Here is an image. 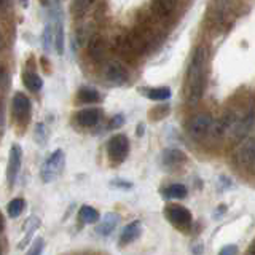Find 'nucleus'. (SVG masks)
I'll use <instances>...</instances> for the list:
<instances>
[{
    "label": "nucleus",
    "mask_w": 255,
    "mask_h": 255,
    "mask_svg": "<svg viewBox=\"0 0 255 255\" xmlns=\"http://www.w3.org/2000/svg\"><path fill=\"white\" fill-rule=\"evenodd\" d=\"M34 137H35V142L38 143V145H45V142L48 139V131H46V126L43 123H38L35 126V134H34Z\"/></svg>",
    "instance_id": "cd10ccee"
},
{
    "label": "nucleus",
    "mask_w": 255,
    "mask_h": 255,
    "mask_svg": "<svg viewBox=\"0 0 255 255\" xmlns=\"http://www.w3.org/2000/svg\"><path fill=\"white\" fill-rule=\"evenodd\" d=\"M225 212H227V206H225V204H220V206L217 207V209L214 211V219L222 217V215L225 214Z\"/></svg>",
    "instance_id": "72a5a7b5"
},
{
    "label": "nucleus",
    "mask_w": 255,
    "mask_h": 255,
    "mask_svg": "<svg viewBox=\"0 0 255 255\" xmlns=\"http://www.w3.org/2000/svg\"><path fill=\"white\" fill-rule=\"evenodd\" d=\"M40 3H42L43 6H48V5H50L51 2H50V0H40Z\"/></svg>",
    "instance_id": "ea45409f"
},
{
    "label": "nucleus",
    "mask_w": 255,
    "mask_h": 255,
    "mask_svg": "<svg viewBox=\"0 0 255 255\" xmlns=\"http://www.w3.org/2000/svg\"><path fill=\"white\" fill-rule=\"evenodd\" d=\"M94 3H96V0H74V3L70 6V11L75 18H83L85 14L91 11Z\"/></svg>",
    "instance_id": "aec40b11"
},
{
    "label": "nucleus",
    "mask_w": 255,
    "mask_h": 255,
    "mask_svg": "<svg viewBox=\"0 0 255 255\" xmlns=\"http://www.w3.org/2000/svg\"><path fill=\"white\" fill-rule=\"evenodd\" d=\"M8 86H10V74L3 66H0V91H6Z\"/></svg>",
    "instance_id": "c756f323"
},
{
    "label": "nucleus",
    "mask_w": 255,
    "mask_h": 255,
    "mask_svg": "<svg viewBox=\"0 0 255 255\" xmlns=\"http://www.w3.org/2000/svg\"><path fill=\"white\" fill-rule=\"evenodd\" d=\"M247 255H254V246L249 247V252H247Z\"/></svg>",
    "instance_id": "37998d69"
},
{
    "label": "nucleus",
    "mask_w": 255,
    "mask_h": 255,
    "mask_svg": "<svg viewBox=\"0 0 255 255\" xmlns=\"http://www.w3.org/2000/svg\"><path fill=\"white\" fill-rule=\"evenodd\" d=\"M236 163L238 166L244 171H254V164H255V140L251 135L241 142V147H239L238 153H236Z\"/></svg>",
    "instance_id": "0eeeda50"
},
{
    "label": "nucleus",
    "mask_w": 255,
    "mask_h": 255,
    "mask_svg": "<svg viewBox=\"0 0 255 255\" xmlns=\"http://www.w3.org/2000/svg\"><path fill=\"white\" fill-rule=\"evenodd\" d=\"M53 26L51 24H46L45 26V30H43V35H42V45H43V50L46 53H50L53 50Z\"/></svg>",
    "instance_id": "a878e982"
},
{
    "label": "nucleus",
    "mask_w": 255,
    "mask_h": 255,
    "mask_svg": "<svg viewBox=\"0 0 255 255\" xmlns=\"http://www.w3.org/2000/svg\"><path fill=\"white\" fill-rule=\"evenodd\" d=\"M219 255H238V246L236 244H228L219 252Z\"/></svg>",
    "instance_id": "2f4dec72"
},
{
    "label": "nucleus",
    "mask_w": 255,
    "mask_h": 255,
    "mask_svg": "<svg viewBox=\"0 0 255 255\" xmlns=\"http://www.w3.org/2000/svg\"><path fill=\"white\" fill-rule=\"evenodd\" d=\"M24 207H26V203H24V199L22 198H14L6 206L8 215H10L11 219L19 217V215L22 214V211H24Z\"/></svg>",
    "instance_id": "393cba45"
},
{
    "label": "nucleus",
    "mask_w": 255,
    "mask_h": 255,
    "mask_svg": "<svg viewBox=\"0 0 255 255\" xmlns=\"http://www.w3.org/2000/svg\"><path fill=\"white\" fill-rule=\"evenodd\" d=\"M102 75L110 85H117V86L125 85L128 82V78H129L126 67L118 61H109L102 69Z\"/></svg>",
    "instance_id": "1a4fd4ad"
},
{
    "label": "nucleus",
    "mask_w": 255,
    "mask_h": 255,
    "mask_svg": "<svg viewBox=\"0 0 255 255\" xmlns=\"http://www.w3.org/2000/svg\"><path fill=\"white\" fill-rule=\"evenodd\" d=\"M8 6V0H0V10H5Z\"/></svg>",
    "instance_id": "4c0bfd02"
},
{
    "label": "nucleus",
    "mask_w": 255,
    "mask_h": 255,
    "mask_svg": "<svg viewBox=\"0 0 255 255\" xmlns=\"http://www.w3.org/2000/svg\"><path fill=\"white\" fill-rule=\"evenodd\" d=\"M206 62H207V48L199 45L195 48L187 69L185 80V101L188 106H196L203 99L206 88Z\"/></svg>",
    "instance_id": "f257e3e1"
},
{
    "label": "nucleus",
    "mask_w": 255,
    "mask_h": 255,
    "mask_svg": "<svg viewBox=\"0 0 255 255\" xmlns=\"http://www.w3.org/2000/svg\"><path fill=\"white\" fill-rule=\"evenodd\" d=\"M188 195V190L183 183H172V185L166 187L163 190V196L166 199H183L187 198Z\"/></svg>",
    "instance_id": "412c9836"
},
{
    "label": "nucleus",
    "mask_w": 255,
    "mask_h": 255,
    "mask_svg": "<svg viewBox=\"0 0 255 255\" xmlns=\"http://www.w3.org/2000/svg\"><path fill=\"white\" fill-rule=\"evenodd\" d=\"M0 254H2V249H0Z\"/></svg>",
    "instance_id": "c03bdc74"
},
{
    "label": "nucleus",
    "mask_w": 255,
    "mask_h": 255,
    "mask_svg": "<svg viewBox=\"0 0 255 255\" xmlns=\"http://www.w3.org/2000/svg\"><path fill=\"white\" fill-rule=\"evenodd\" d=\"M22 83L32 93H38L43 88L42 77H40L37 72H32V70H26L22 74Z\"/></svg>",
    "instance_id": "6ab92c4d"
},
{
    "label": "nucleus",
    "mask_w": 255,
    "mask_h": 255,
    "mask_svg": "<svg viewBox=\"0 0 255 255\" xmlns=\"http://www.w3.org/2000/svg\"><path fill=\"white\" fill-rule=\"evenodd\" d=\"M64 167H66V155H64V151L61 148H58L45 159L40 175H42L43 182L50 183L59 177L64 171Z\"/></svg>",
    "instance_id": "f03ea898"
},
{
    "label": "nucleus",
    "mask_w": 255,
    "mask_h": 255,
    "mask_svg": "<svg viewBox=\"0 0 255 255\" xmlns=\"http://www.w3.org/2000/svg\"><path fill=\"white\" fill-rule=\"evenodd\" d=\"M143 129H145V126H143L142 123H139V126H137V132H135V134H137V135H142V134H143Z\"/></svg>",
    "instance_id": "e433bc0d"
},
{
    "label": "nucleus",
    "mask_w": 255,
    "mask_h": 255,
    "mask_svg": "<svg viewBox=\"0 0 255 255\" xmlns=\"http://www.w3.org/2000/svg\"><path fill=\"white\" fill-rule=\"evenodd\" d=\"M43 249H45V241L42 238H37L34 244L30 246V249L27 251L26 255H42L43 254Z\"/></svg>",
    "instance_id": "c85d7f7f"
},
{
    "label": "nucleus",
    "mask_w": 255,
    "mask_h": 255,
    "mask_svg": "<svg viewBox=\"0 0 255 255\" xmlns=\"http://www.w3.org/2000/svg\"><path fill=\"white\" fill-rule=\"evenodd\" d=\"M78 217L80 220H82L83 223H86V225H90V223H98L99 219H101V214L98 209H94L93 206H82L80 207V211H78Z\"/></svg>",
    "instance_id": "4be33fe9"
},
{
    "label": "nucleus",
    "mask_w": 255,
    "mask_h": 255,
    "mask_svg": "<svg viewBox=\"0 0 255 255\" xmlns=\"http://www.w3.org/2000/svg\"><path fill=\"white\" fill-rule=\"evenodd\" d=\"M5 46V38H3V35H2V32H0V50Z\"/></svg>",
    "instance_id": "58836bf2"
},
{
    "label": "nucleus",
    "mask_w": 255,
    "mask_h": 255,
    "mask_svg": "<svg viewBox=\"0 0 255 255\" xmlns=\"http://www.w3.org/2000/svg\"><path fill=\"white\" fill-rule=\"evenodd\" d=\"M177 2L175 0H151L150 10L151 14L156 16L159 19H167L175 11Z\"/></svg>",
    "instance_id": "4468645a"
},
{
    "label": "nucleus",
    "mask_w": 255,
    "mask_h": 255,
    "mask_svg": "<svg viewBox=\"0 0 255 255\" xmlns=\"http://www.w3.org/2000/svg\"><path fill=\"white\" fill-rule=\"evenodd\" d=\"M252 126H254V110L251 109L246 115H243L241 118L236 120V123L233 125L231 131L228 132L231 142L241 143L247 135H249V132L252 131Z\"/></svg>",
    "instance_id": "6e6552de"
},
{
    "label": "nucleus",
    "mask_w": 255,
    "mask_h": 255,
    "mask_svg": "<svg viewBox=\"0 0 255 255\" xmlns=\"http://www.w3.org/2000/svg\"><path fill=\"white\" fill-rule=\"evenodd\" d=\"M142 235V222L140 220H134L131 223L123 228L122 231V236H120V244L122 246H128L134 241H137Z\"/></svg>",
    "instance_id": "f3484780"
},
{
    "label": "nucleus",
    "mask_w": 255,
    "mask_h": 255,
    "mask_svg": "<svg viewBox=\"0 0 255 255\" xmlns=\"http://www.w3.org/2000/svg\"><path fill=\"white\" fill-rule=\"evenodd\" d=\"M3 228H5V217H3V214L0 212V233L3 231Z\"/></svg>",
    "instance_id": "c9c22d12"
},
{
    "label": "nucleus",
    "mask_w": 255,
    "mask_h": 255,
    "mask_svg": "<svg viewBox=\"0 0 255 255\" xmlns=\"http://www.w3.org/2000/svg\"><path fill=\"white\" fill-rule=\"evenodd\" d=\"M187 163V155L179 148H167L163 151V164L169 169H179Z\"/></svg>",
    "instance_id": "dca6fc26"
},
{
    "label": "nucleus",
    "mask_w": 255,
    "mask_h": 255,
    "mask_svg": "<svg viewBox=\"0 0 255 255\" xmlns=\"http://www.w3.org/2000/svg\"><path fill=\"white\" fill-rule=\"evenodd\" d=\"M107 51V43L106 38L102 35H91V38L88 40V56L94 61V62H101L104 59Z\"/></svg>",
    "instance_id": "ddd939ff"
},
{
    "label": "nucleus",
    "mask_w": 255,
    "mask_h": 255,
    "mask_svg": "<svg viewBox=\"0 0 255 255\" xmlns=\"http://www.w3.org/2000/svg\"><path fill=\"white\" fill-rule=\"evenodd\" d=\"M125 125V115L123 114H118L115 117H112L110 118V122H109V129H120Z\"/></svg>",
    "instance_id": "7c9ffc66"
},
{
    "label": "nucleus",
    "mask_w": 255,
    "mask_h": 255,
    "mask_svg": "<svg viewBox=\"0 0 255 255\" xmlns=\"http://www.w3.org/2000/svg\"><path fill=\"white\" fill-rule=\"evenodd\" d=\"M164 217L174 228L182 231H188L191 228V223H193L190 211L180 204H167L164 209Z\"/></svg>",
    "instance_id": "7ed1b4c3"
},
{
    "label": "nucleus",
    "mask_w": 255,
    "mask_h": 255,
    "mask_svg": "<svg viewBox=\"0 0 255 255\" xmlns=\"http://www.w3.org/2000/svg\"><path fill=\"white\" fill-rule=\"evenodd\" d=\"M129 153V140L125 134H115L107 142V155L112 163H123Z\"/></svg>",
    "instance_id": "39448f33"
},
{
    "label": "nucleus",
    "mask_w": 255,
    "mask_h": 255,
    "mask_svg": "<svg viewBox=\"0 0 255 255\" xmlns=\"http://www.w3.org/2000/svg\"><path fill=\"white\" fill-rule=\"evenodd\" d=\"M212 123H214V118L211 114H207V112H203V114L191 117L187 125V131L190 134V137H193L196 140L206 139L211 132Z\"/></svg>",
    "instance_id": "20e7f679"
},
{
    "label": "nucleus",
    "mask_w": 255,
    "mask_h": 255,
    "mask_svg": "<svg viewBox=\"0 0 255 255\" xmlns=\"http://www.w3.org/2000/svg\"><path fill=\"white\" fill-rule=\"evenodd\" d=\"M236 114L233 110H225L223 114L220 115V118L217 120L215 123H212V128H211V135L215 139H222L225 137V135L231 131V128L236 123Z\"/></svg>",
    "instance_id": "9b49d317"
},
{
    "label": "nucleus",
    "mask_w": 255,
    "mask_h": 255,
    "mask_svg": "<svg viewBox=\"0 0 255 255\" xmlns=\"http://www.w3.org/2000/svg\"><path fill=\"white\" fill-rule=\"evenodd\" d=\"M101 222L96 225V233L99 236H109L110 233H114V230L118 227L120 220V214H115V212H107L104 215V219H99Z\"/></svg>",
    "instance_id": "2eb2a0df"
},
{
    "label": "nucleus",
    "mask_w": 255,
    "mask_h": 255,
    "mask_svg": "<svg viewBox=\"0 0 255 255\" xmlns=\"http://www.w3.org/2000/svg\"><path fill=\"white\" fill-rule=\"evenodd\" d=\"M50 2L54 5V8H59V6H58V2H59V0H50Z\"/></svg>",
    "instance_id": "79ce46f5"
},
{
    "label": "nucleus",
    "mask_w": 255,
    "mask_h": 255,
    "mask_svg": "<svg viewBox=\"0 0 255 255\" xmlns=\"http://www.w3.org/2000/svg\"><path fill=\"white\" fill-rule=\"evenodd\" d=\"M77 98L82 104H96L101 101V94L98 90H94V88L83 86V88H80Z\"/></svg>",
    "instance_id": "5701e85b"
},
{
    "label": "nucleus",
    "mask_w": 255,
    "mask_h": 255,
    "mask_svg": "<svg viewBox=\"0 0 255 255\" xmlns=\"http://www.w3.org/2000/svg\"><path fill=\"white\" fill-rule=\"evenodd\" d=\"M101 118H102V110L98 107H90L80 110L75 115V122L82 128H94L101 122Z\"/></svg>",
    "instance_id": "f8f14e48"
},
{
    "label": "nucleus",
    "mask_w": 255,
    "mask_h": 255,
    "mask_svg": "<svg viewBox=\"0 0 255 255\" xmlns=\"http://www.w3.org/2000/svg\"><path fill=\"white\" fill-rule=\"evenodd\" d=\"M27 223H29V230H27V233L24 235V238H22V241L19 243V249H24V247H26V244L30 241V238H32V233H34V231L37 230V227L40 225V220L37 219V217H30L29 220H27Z\"/></svg>",
    "instance_id": "bb28decb"
},
{
    "label": "nucleus",
    "mask_w": 255,
    "mask_h": 255,
    "mask_svg": "<svg viewBox=\"0 0 255 255\" xmlns=\"http://www.w3.org/2000/svg\"><path fill=\"white\" fill-rule=\"evenodd\" d=\"M93 35V29H91V24H82L78 26L75 30V37H74V43L80 46H83L85 43H88V40L91 38Z\"/></svg>",
    "instance_id": "b1692460"
},
{
    "label": "nucleus",
    "mask_w": 255,
    "mask_h": 255,
    "mask_svg": "<svg viewBox=\"0 0 255 255\" xmlns=\"http://www.w3.org/2000/svg\"><path fill=\"white\" fill-rule=\"evenodd\" d=\"M11 112L13 118L16 120V123L24 126L29 123L30 112H32V104L30 99L24 93H14L13 101H11Z\"/></svg>",
    "instance_id": "423d86ee"
},
{
    "label": "nucleus",
    "mask_w": 255,
    "mask_h": 255,
    "mask_svg": "<svg viewBox=\"0 0 255 255\" xmlns=\"http://www.w3.org/2000/svg\"><path fill=\"white\" fill-rule=\"evenodd\" d=\"M112 185H114V187H120V188H131V187H132V183H131V182H128V180L117 179V180L112 182Z\"/></svg>",
    "instance_id": "473e14b6"
},
{
    "label": "nucleus",
    "mask_w": 255,
    "mask_h": 255,
    "mask_svg": "<svg viewBox=\"0 0 255 255\" xmlns=\"http://www.w3.org/2000/svg\"><path fill=\"white\" fill-rule=\"evenodd\" d=\"M3 122H5V118H3V106H0V132H3Z\"/></svg>",
    "instance_id": "f704fd0d"
},
{
    "label": "nucleus",
    "mask_w": 255,
    "mask_h": 255,
    "mask_svg": "<svg viewBox=\"0 0 255 255\" xmlns=\"http://www.w3.org/2000/svg\"><path fill=\"white\" fill-rule=\"evenodd\" d=\"M19 2H21L22 6H27L29 5V0H19Z\"/></svg>",
    "instance_id": "a19ab883"
},
{
    "label": "nucleus",
    "mask_w": 255,
    "mask_h": 255,
    "mask_svg": "<svg viewBox=\"0 0 255 255\" xmlns=\"http://www.w3.org/2000/svg\"><path fill=\"white\" fill-rule=\"evenodd\" d=\"M140 94L145 96L147 99L150 101H156V102H161V101H167L171 98V88L167 86H158V88H140Z\"/></svg>",
    "instance_id": "a211bd4d"
},
{
    "label": "nucleus",
    "mask_w": 255,
    "mask_h": 255,
    "mask_svg": "<svg viewBox=\"0 0 255 255\" xmlns=\"http://www.w3.org/2000/svg\"><path fill=\"white\" fill-rule=\"evenodd\" d=\"M21 163H22V148L18 143H13L10 153H8V164H6V182L10 187H13L16 179H18L21 171Z\"/></svg>",
    "instance_id": "9d476101"
}]
</instances>
